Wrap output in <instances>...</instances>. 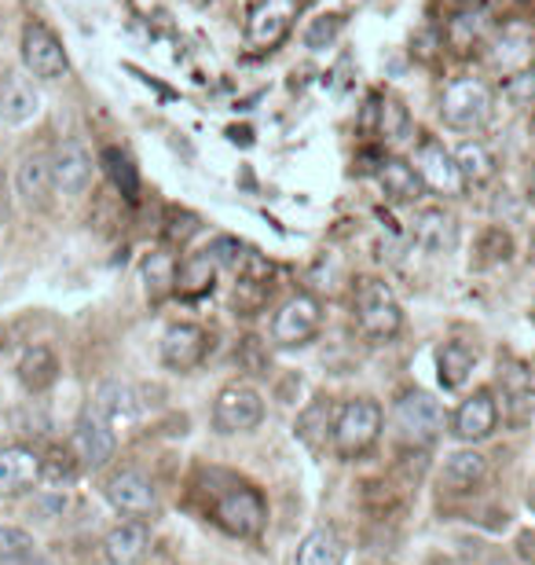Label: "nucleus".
<instances>
[{
    "instance_id": "473e14b6",
    "label": "nucleus",
    "mask_w": 535,
    "mask_h": 565,
    "mask_svg": "<svg viewBox=\"0 0 535 565\" xmlns=\"http://www.w3.org/2000/svg\"><path fill=\"white\" fill-rule=\"evenodd\" d=\"M81 463L73 459V452H67V448H51L48 456H40V481H51V485H62V481L78 477Z\"/></svg>"
},
{
    "instance_id": "0eeeda50",
    "label": "nucleus",
    "mask_w": 535,
    "mask_h": 565,
    "mask_svg": "<svg viewBox=\"0 0 535 565\" xmlns=\"http://www.w3.org/2000/svg\"><path fill=\"white\" fill-rule=\"evenodd\" d=\"M323 327V309L312 295H293L290 301H282L276 320H271V338L282 349H298L309 345Z\"/></svg>"
},
{
    "instance_id": "6e6552de",
    "label": "nucleus",
    "mask_w": 535,
    "mask_h": 565,
    "mask_svg": "<svg viewBox=\"0 0 535 565\" xmlns=\"http://www.w3.org/2000/svg\"><path fill=\"white\" fill-rule=\"evenodd\" d=\"M396 426H400L407 445H433L440 430H444V412L429 393H404L396 401Z\"/></svg>"
},
{
    "instance_id": "7ed1b4c3",
    "label": "nucleus",
    "mask_w": 535,
    "mask_h": 565,
    "mask_svg": "<svg viewBox=\"0 0 535 565\" xmlns=\"http://www.w3.org/2000/svg\"><path fill=\"white\" fill-rule=\"evenodd\" d=\"M356 323L374 342H389L400 334L404 327L400 301L393 298V290L382 279H363L356 287Z\"/></svg>"
},
{
    "instance_id": "f8f14e48",
    "label": "nucleus",
    "mask_w": 535,
    "mask_h": 565,
    "mask_svg": "<svg viewBox=\"0 0 535 565\" xmlns=\"http://www.w3.org/2000/svg\"><path fill=\"white\" fill-rule=\"evenodd\" d=\"M293 19H298V0H260L249 12L246 37L254 48H276L290 34Z\"/></svg>"
},
{
    "instance_id": "37998d69",
    "label": "nucleus",
    "mask_w": 535,
    "mask_h": 565,
    "mask_svg": "<svg viewBox=\"0 0 535 565\" xmlns=\"http://www.w3.org/2000/svg\"><path fill=\"white\" fill-rule=\"evenodd\" d=\"M488 565H510V562H507V558H491Z\"/></svg>"
},
{
    "instance_id": "ddd939ff",
    "label": "nucleus",
    "mask_w": 535,
    "mask_h": 565,
    "mask_svg": "<svg viewBox=\"0 0 535 565\" xmlns=\"http://www.w3.org/2000/svg\"><path fill=\"white\" fill-rule=\"evenodd\" d=\"M496 426H499V404L488 390H477L474 396H466V401L458 404V412L451 415V434L466 445L488 441V437L496 434Z\"/></svg>"
},
{
    "instance_id": "f704fd0d",
    "label": "nucleus",
    "mask_w": 535,
    "mask_h": 565,
    "mask_svg": "<svg viewBox=\"0 0 535 565\" xmlns=\"http://www.w3.org/2000/svg\"><path fill=\"white\" fill-rule=\"evenodd\" d=\"M341 26H345L341 15H319V19H312L309 30H304V48H312V51L330 48L334 41L341 37Z\"/></svg>"
},
{
    "instance_id": "5701e85b",
    "label": "nucleus",
    "mask_w": 535,
    "mask_h": 565,
    "mask_svg": "<svg viewBox=\"0 0 535 565\" xmlns=\"http://www.w3.org/2000/svg\"><path fill=\"white\" fill-rule=\"evenodd\" d=\"M15 371H19V382H23L30 393H45L59 379V360L48 345H30L23 357H19Z\"/></svg>"
},
{
    "instance_id": "58836bf2",
    "label": "nucleus",
    "mask_w": 535,
    "mask_h": 565,
    "mask_svg": "<svg viewBox=\"0 0 535 565\" xmlns=\"http://www.w3.org/2000/svg\"><path fill=\"white\" fill-rule=\"evenodd\" d=\"M437 45H444V37H440L437 30H422V34L415 37V48H411V51H415L418 59H426V62H429V59L437 56Z\"/></svg>"
},
{
    "instance_id": "20e7f679",
    "label": "nucleus",
    "mask_w": 535,
    "mask_h": 565,
    "mask_svg": "<svg viewBox=\"0 0 535 565\" xmlns=\"http://www.w3.org/2000/svg\"><path fill=\"white\" fill-rule=\"evenodd\" d=\"M217 526L232 537H243V540H254L265 532L268 526V504L257 488L249 485H232L224 496L217 499V510H213Z\"/></svg>"
},
{
    "instance_id": "c756f323",
    "label": "nucleus",
    "mask_w": 535,
    "mask_h": 565,
    "mask_svg": "<svg viewBox=\"0 0 535 565\" xmlns=\"http://www.w3.org/2000/svg\"><path fill=\"white\" fill-rule=\"evenodd\" d=\"M374 132L382 136L385 143H400L407 132H411V114L396 96H377V118Z\"/></svg>"
},
{
    "instance_id": "7c9ffc66",
    "label": "nucleus",
    "mask_w": 535,
    "mask_h": 565,
    "mask_svg": "<svg viewBox=\"0 0 535 565\" xmlns=\"http://www.w3.org/2000/svg\"><path fill=\"white\" fill-rule=\"evenodd\" d=\"M103 170H107L111 184L118 187L121 198L136 203V195H140V176H136V165L129 162V154H121L118 148H107L103 151Z\"/></svg>"
},
{
    "instance_id": "2eb2a0df",
    "label": "nucleus",
    "mask_w": 535,
    "mask_h": 565,
    "mask_svg": "<svg viewBox=\"0 0 535 565\" xmlns=\"http://www.w3.org/2000/svg\"><path fill=\"white\" fill-rule=\"evenodd\" d=\"M209 353V334L198 323H173L162 334V364L170 371H195Z\"/></svg>"
},
{
    "instance_id": "393cba45",
    "label": "nucleus",
    "mask_w": 535,
    "mask_h": 565,
    "mask_svg": "<svg viewBox=\"0 0 535 565\" xmlns=\"http://www.w3.org/2000/svg\"><path fill=\"white\" fill-rule=\"evenodd\" d=\"M217 261L206 254H191V257H184L181 265H176V295H184V298H202L213 290V282H217Z\"/></svg>"
},
{
    "instance_id": "72a5a7b5",
    "label": "nucleus",
    "mask_w": 535,
    "mask_h": 565,
    "mask_svg": "<svg viewBox=\"0 0 535 565\" xmlns=\"http://www.w3.org/2000/svg\"><path fill=\"white\" fill-rule=\"evenodd\" d=\"M143 276H147V290H151V298H165L170 290H176V265H173V257L154 254L143 265Z\"/></svg>"
},
{
    "instance_id": "39448f33",
    "label": "nucleus",
    "mask_w": 535,
    "mask_h": 565,
    "mask_svg": "<svg viewBox=\"0 0 535 565\" xmlns=\"http://www.w3.org/2000/svg\"><path fill=\"white\" fill-rule=\"evenodd\" d=\"M265 423V396L254 385L232 382L213 401V426L220 434H249Z\"/></svg>"
},
{
    "instance_id": "ea45409f",
    "label": "nucleus",
    "mask_w": 535,
    "mask_h": 565,
    "mask_svg": "<svg viewBox=\"0 0 535 565\" xmlns=\"http://www.w3.org/2000/svg\"><path fill=\"white\" fill-rule=\"evenodd\" d=\"M0 565H51V558H48V554H40V551H30V554H19V558L0 562Z\"/></svg>"
},
{
    "instance_id": "1a4fd4ad",
    "label": "nucleus",
    "mask_w": 535,
    "mask_h": 565,
    "mask_svg": "<svg viewBox=\"0 0 535 565\" xmlns=\"http://www.w3.org/2000/svg\"><path fill=\"white\" fill-rule=\"evenodd\" d=\"M70 452L85 470H103L114 459V452H118V441H114L111 423L96 412V407L78 418V426H73Z\"/></svg>"
},
{
    "instance_id": "c85d7f7f",
    "label": "nucleus",
    "mask_w": 535,
    "mask_h": 565,
    "mask_svg": "<svg viewBox=\"0 0 535 565\" xmlns=\"http://www.w3.org/2000/svg\"><path fill=\"white\" fill-rule=\"evenodd\" d=\"M458 173H463L466 184H488L496 176V154H491L480 140H466L463 148L455 151Z\"/></svg>"
},
{
    "instance_id": "b1692460",
    "label": "nucleus",
    "mask_w": 535,
    "mask_h": 565,
    "mask_svg": "<svg viewBox=\"0 0 535 565\" xmlns=\"http://www.w3.org/2000/svg\"><path fill=\"white\" fill-rule=\"evenodd\" d=\"M485 477H488V459L474 452V448L451 452L447 463H444V474H440L447 492H474Z\"/></svg>"
},
{
    "instance_id": "a878e982",
    "label": "nucleus",
    "mask_w": 535,
    "mask_h": 565,
    "mask_svg": "<svg viewBox=\"0 0 535 565\" xmlns=\"http://www.w3.org/2000/svg\"><path fill=\"white\" fill-rule=\"evenodd\" d=\"M474 364H477V353L469 349L466 342H444V345H440V353H437L440 385H444V390H458V385L469 379Z\"/></svg>"
},
{
    "instance_id": "4be33fe9",
    "label": "nucleus",
    "mask_w": 535,
    "mask_h": 565,
    "mask_svg": "<svg viewBox=\"0 0 535 565\" xmlns=\"http://www.w3.org/2000/svg\"><path fill=\"white\" fill-rule=\"evenodd\" d=\"M415 243L429 250V254H440V250H451L455 246V217L444 214L440 206H429V209H418L415 214Z\"/></svg>"
},
{
    "instance_id": "4c0bfd02",
    "label": "nucleus",
    "mask_w": 535,
    "mask_h": 565,
    "mask_svg": "<svg viewBox=\"0 0 535 565\" xmlns=\"http://www.w3.org/2000/svg\"><path fill=\"white\" fill-rule=\"evenodd\" d=\"M206 254L217 261V268H235L239 272V265H243V257H246V246L235 243V239H213Z\"/></svg>"
},
{
    "instance_id": "9d476101",
    "label": "nucleus",
    "mask_w": 535,
    "mask_h": 565,
    "mask_svg": "<svg viewBox=\"0 0 535 565\" xmlns=\"http://www.w3.org/2000/svg\"><path fill=\"white\" fill-rule=\"evenodd\" d=\"M103 492H107L111 507L121 510V515H129V518H154L159 515V488H154L140 470H118Z\"/></svg>"
},
{
    "instance_id": "2f4dec72",
    "label": "nucleus",
    "mask_w": 535,
    "mask_h": 565,
    "mask_svg": "<svg viewBox=\"0 0 535 565\" xmlns=\"http://www.w3.org/2000/svg\"><path fill=\"white\" fill-rule=\"evenodd\" d=\"M485 15L480 12H463V15H455L447 23V41H451V48H458V51H469L474 45H480L485 41Z\"/></svg>"
},
{
    "instance_id": "aec40b11",
    "label": "nucleus",
    "mask_w": 535,
    "mask_h": 565,
    "mask_svg": "<svg viewBox=\"0 0 535 565\" xmlns=\"http://www.w3.org/2000/svg\"><path fill=\"white\" fill-rule=\"evenodd\" d=\"M488 59L502 70H524L532 59V30L524 23H507L496 37L488 41Z\"/></svg>"
},
{
    "instance_id": "f3484780",
    "label": "nucleus",
    "mask_w": 535,
    "mask_h": 565,
    "mask_svg": "<svg viewBox=\"0 0 535 565\" xmlns=\"http://www.w3.org/2000/svg\"><path fill=\"white\" fill-rule=\"evenodd\" d=\"M40 114V92L26 74L8 70L0 78V122L4 125H26L30 118Z\"/></svg>"
},
{
    "instance_id": "c9c22d12",
    "label": "nucleus",
    "mask_w": 535,
    "mask_h": 565,
    "mask_svg": "<svg viewBox=\"0 0 535 565\" xmlns=\"http://www.w3.org/2000/svg\"><path fill=\"white\" fill-rule=\"evenodd\" d=\"M37 551L34 537L26 529H15V526H0V562L8 558H19V554H30Z\"/></svg>"
},
{
    "instance_id": "423d86ee",
    "label": "nucleus",
    "mask_w": 535,
    "mask_h": 565,
    "mask_svg": "<svg viewBox=\"0 0 535 565\" xmlns=\"http://www.w3.org/2000/svg\"><path fill=\"white\" fill-rule=\"evenodd\" d=\"M19 48H23V67H26L30 78H37V81L67 78L70 59H67V51H62L59 37L51 34L45 23L30 19V23L23 26V41H19Z\"/></svg>"
},
{
    "instance_id": "79ce46f5",
    "label": "nucleus",
    "mask_w": 535,
    "mask_h": 565,
    "mask_svg": "<svg viewBox=\"0 0 535 565\" xmlns=\"http://www.w3.org/2000/svg\"><path fill=\"white\" fill-rule=\"evenodd\" d=\"M528 195H532V203H535V165H532V173H528Z\"/></svg>"
},
{
    "instance_id": "e433bc0d",
    "label": "nucleus",
    "mask_w": 535,
    "mask_h": 565,
    "mask_svg": "<svg viewBox=\"0 0 535 565\" xmlns=\"http://www.w3.org/2000/svg\"><path fill=\"white\" fill-rule=\"evenodd\" d=\"M507 96L517 107H532L535 103V70H513L507 78Z\"/></svg>"
},
{
    "instance_id": "a211bd4d",
    "label": "nucleus",
    "mask_w": 535,
    "mask_h": 565,
    "mask_svg": "<svg viewBox=\"0 0 535 565\" xmlns=\"http://www.w3.org/2000/svg\"><path fill=\"white\" fill-rule=\"evenodd\" d=\"M15 184H19V195H23V203L30 209H48L51 192H56V181H51V159H45V154H26V159L19 162Z\"/></svg>"
},
{
    "instance_id": "dca6fc26",
    "label": "nucleus",
    "mask_w": 535,
    "mask_h": 565,
    "mask_svg": "<svg viewBox=\"0 0 535 565\" xmlns=\"http://www.w3.org/2000/svg\"><path fill=\"white\" fill-rule=\"evenodd\" d=\"M40 481V456L26 445L0 448V496H23Z\"/></svg>"
},
{
    "instance_id": "f257e3e1",
    "label": "nucleus",
    "mask_w": 535,
    "mask_h": 565,
    "mask_svg": "<svg viewBox=\"0 0 535 565\" xmlns=\"http://www.w3.org/2000/svg\"><path fill=\"white\" fill-rule=\"evenodd\" d=\"M496 96L480 78H455L440 96V118L458 132H480L491 122Z\"/></svg>"
},
{
    "instance_id": "f03ea898",
    "label": "nucleus",
    "mask_w": 535,
    "mask_h": 565,
    "mask_svg": "<svg viewBox=\"0 0 535 565\" xmlns=\"http://www.w3.org/2000/svg\"><path fill=\"white\" fill-rule=\"evenodd\" d=\"M377 434H382V407L367 396H356V401H345L338 407L330 445L341 459H356L377 441Z\"/></svg>"
},
{
    "instance_id": "4468645a",
    "label": "nucleus",
    "mask_w": 535,
    "mask_h": 565,
    "mask_svg": "<svg viewBox=\"0 0 535 565\" xmlns=\"http://www.w3.org/2000/svg\"><path fill=\"white\" fill-rule=\"evenodd\" d=\"M415 170H418V176H422V184L429 187V192L458 195L466 187L463 173H458L455 151H447L444 143H437V140H426L422 148H418Z\"/></svg>"
},
{
    "instance_id": "bb28decb",
    "label": "nucleus",
    "mask_w": 535,
    "mask_h": 565,
    "mask_svg": "<svg viewBox=\"0 0 535 565\" xmlns=\"http://www.w3.org/2000/svg\"><path fill=\"white\" fill-rule=\"evenodd\" d=\"M298 565H345V543L334 529H316L301 540Z\"/></svg>"
},
{
    "instance_id": "cd10ccee",
    "label": "nucleus",
    "mask_w": 535,
    "mask_h": 565,
    "mask_svg": "<svg viewBox=\"0 0 535 565\" xmlns=\"http://www.w3.org/2000/svg\"><path fill=\"white\" fill-rule=\"evenodd\" d=\"M334 418H338V415H334V407L327 401H316L312 407H304V412H301L298 437L312 448V452H319V448L334 437Z\"/></svg>"
},
{
    "instance_id": "6ab92c4d",
    "label": "nucleus",
    "mask_w": 535,
    "mask_h": 565,
    "mask_svg": "<svg viewBox=\"0 0 535 565\" xmlns=\"http://www.w3.org/2000/svg\"><path fill=\"white\" fill-rule=\"evenodd\" d=\"M147 551H151V529L143 521H125L103 540V558L111 565H136Z\"/></svg>"
},
{
    "instance_id": "412c9836",
    "label": "nucleus",
    "mask_w": 535,
    "mask_h": 565,
    "mask_svg": "<svg viewBox=\"0 0 535 565\" xmlns=\"http://www.w3.org/2000/svg\"><path fill=\"white\" fill-rule=\"evenodd\" d=\"M377 184H382L385 198H393V203H415V198H422L426 184L422 176H418V170L411 162L404 159H382V165H377Z\"/></svg>"
},
{
    "instance_id": "a19ab883",
    "label": "nucleus",
    "mask_w": 535,
    "mask_h": 565,
    "mask_svg": "<svg viewBox=\"0 0 535 565\" xmlns=\"http://www.w3.org/2000/svg\"><path fill=\"white\" fill-rule=\"evenodd\" d=\"M8 209H12V195H8V181L0 176V228L8 221Z\"/></svg>"
},
{
    "instance_id": "9b49d317",
    "label": "nucleus",
    "mask_w": 535,
    "mask_h": 565,
    "mask_svg": "<svg viewBox=\"0 0 535 565\" xmlns=\"http://www.w3.org/2000/svg\"><path fill=\"white\" fill-rule=\"evenodd\" d=\"M92 170H96V162H92V151L81 140H62L51 154V181H56V192L67 198L89 192Z\"/></svg>"
}]
</instances>
